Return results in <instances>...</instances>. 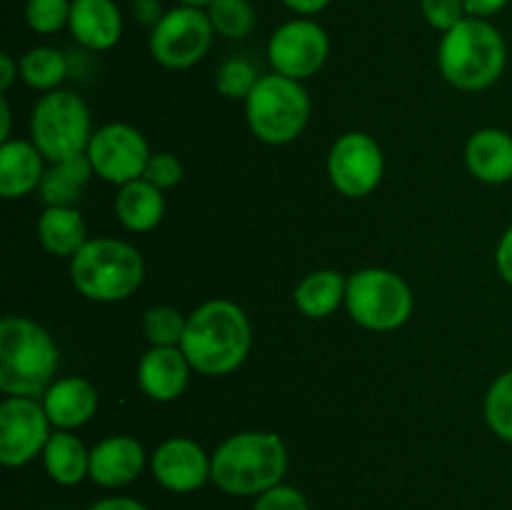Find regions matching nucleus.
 Wrapping results in <instances>:
<instances>
[{
    "label": "nucleus",
    "mask_w": 512,
    "mask_h": 510,
    "mask_svg": "<svg viewBox=\"0 0 512 510\" xmlns=\"http://www.w3.org/2000/svg\"><path fill=\"white\" fill-rule=\"evenodd\" d=\"M253 330L243 308L230 300H208L188 315L180 350L190 368L218 378L233 373L248 358Z\"/></svg>",
    "instance_id": "nucleus-1"
},
{
    "label": "nucleus",
    "mask_w": 512,
    "mask_h": 510,
    "mask_svg": "<svg viewBox=\"0 0 512 510\" xmlns=\"http://www.w3.org/2000/svg\"><path fill=\"white\" fill-rule=\"evenodd\" d=\"M288 450L280 435L245 430L230 435L213 453V483L228 495H263L283 483Z\"/></svg>",
    "instance_id": "nucleus-2"
},
{
    "label": "nucleus",
    "mask_w": 512,
    "mask_h": 510,
    "mask_svg": "<svg viewBox=\"0 0 512 510\" xmlns=\"http://www.w3.org/2000/svg\"><path fill=\"white\" fill-rule=\"evenodd\" d=\"M60 353L48 330L23 315L0 323V390L15 398H38L53 385Z\"/></svg>",
    "instance_id": "nucleus-3"
},
{
    "label": "nucleus",
    "mask_w": 512,
    "mask_h": 510,
    "mask_svg": "<svg viewBox=\"0 0 512 510\" xmlns=\"http://www.w3.org/2000/svg\"><path fill=\"white\" fill-rule=\"evenodd\" d=\"M508 45L500 30L483 18H465L443 35L438 65L443 78L460 90H485L503 75Z\"/></svg>",
    "instance_id": "nucleus-4"
},
{
    "label": "nucleus",
    "mask_w": 512,
    "mask_h": 510,
    "mask_svg": "<svg viewBox=\"0 0 512 510\" xmlns=\"http://www.w3.org/2000/svg\"><path fill=\"white\" fill-rule=\"evenodd\" d=\"M143 278V255L125 240H88L70 258V280H73L75 290L98 303L130 298L143 285Z\"/></svg>",
    "instance_id": "nucleus-5"
},
{
    "label": "nucleus",
    "mask_w": 512,
    "mask_h": 510,
    "mask_svg": "<svg viewBox=\"0 0 512 510\" xmlns=\"http://www.w3.org/2000/svg\"><path fill=\"white\" fill-rule=\"evenodd\" d=\"M245 115L253 135L263 143H293L310 120V98L300 80L280 73L260 75L258 85L245 100Z\"/></svg>",
    "instance_id": "nucleus-6"
},
{
    "label": "nucleus",
    "mask_w": 512,
    "mask_h": 510,
    "mask_svg": "<svg viewBox=\"0 0 512 510\" xmlns=\"http://www.w3.org/2000/svg\"><path fill=\"white\" fill-rule=\"evenodd\" d=\"M93 138L90 110L73 90H50L35 103L30 115V143L43 153L45 160L83 155Z\"/></svg>",
    "instance_id": "nucleus-7"
},
{
    "label": "nucleus",
    "mask_w": 512,
    "mask_h": 510,
    "mask_svg": "<svg viewBox=\"0 0 512 510\" xmlns=\"http://www.w3.org/2000/svg\"><path fill=\"white\" fill-rule=\"evenodd\" d=\"M345 308L363 328L388 333L408 323L413 313V293L393 270L365 268L348 278Z\"/></svg>",
    "instance_id": "nucleus-8"
},
{
    "label": "nucleus",
    "mask_w": 512,
    "mask_h": 510,
    "mask_svg": "<svg viewBox=\"0 0 512 510\" xmlns=\"http://www.w3.org/2000/svg\"><path fill=\"white\" fill-rule=\"evenodd\" d=\"M215 38L213 23L203 8L178 5L150 30L148 48L155 63L170 70L193 68L205 58Z\"/></svg>",
    "instance_id": "nucleus-9"
},
{
    "label": "nucleus",
    "mask_w": 512,
    "mask_h": 510,
    "mask_svg": "<svg viewBox=\"0 0 512 510\" xmlns=\"http://www.w3.org/2000/svg\"><path fill=\"white\" fill-rule=\"evenodd\" d=\"M50 418L35 398H8L0 403V463L23 468L43 455L50 440Z\"/></svg>",
    "instance_id": "nucleus-10"
},
{
    "label": "nucleus",
    "mask_w": 512,
    "mask_h": 510,
    "mask_svg": "<svg viewBox=\"0 0 512 510\" xmlns=\"http://www.w3.org/2000/svg\"><path fill=\"white\" fill-rule=\"evenodd\" d=\"M85 155H88L95 175L108 183L125 185L143 178L153 153L138 128L125 123H108L95 130Z\"/></svg>",
    "instance_id": "nucleus-11"
},
{
    "label": "nucleus",
    "mask_w": 512,
    "mask_h": 510,
    "mask_svg": "<svg viewBox=\"0 0 512 510\" xmlns=\"http://www.w3.org/2000/svg\"><path fill=\"white\" fill-rule=\"evenodd\" d=\"M330 55V38L315 20L295 18L280 25L268 40V60L275 73L293 80L313 78Z\"/></svg>",
    "instance_id": "nucleus-12"
},
{
    "label": "nucleus",
    "mask_w": 512,
    "mask_h": 510,
    "mask_svg": "<svg viewBox=\"0 0 512 510\" xmlns=\"http://www.w3.org/2000/svg\"><path fill=\"white\" fill-rule=\"evenodd\" d=\"M385 160L380 145L368 133H345L328 153V175L345 198H365L383 180Z\"/></svg>",
    "instance_id": "nucleus-13"
},
{
    "label": "nucleus",
    "mask_w": 512,
    "mask_h": 510,
    "mask_svg": "<svg viewBox=\"0 0 512 510\" xmlns=\"http://www.w3.org/2000/svg\"><path fill=\"white\" fill-rule=\"evenodd\" d=\"M153 478L170 493H195L213 480V458L190 438H170L150 458Z\"/></svg>",
    "instance_id": "nucleus-14"
},
{
    "label": "nucleus",
    "mask_w": 512,
    "mask_h": 510,
    "mask_svg": "<svg viewBox=\"0 0 512 510\" xmlns=\"http://www.w3.org/2000/svg\"><path fill=\"white\" fill-rule=\"evenodd\" d=\"M145 468V448L133 435H110L90 450V480L118 490L138 480Z\"/></svg>",
    "instance_id": "nucleus-15"
},
{
    "label": "nucleus",
    "mask_w": 512,
    "mask_h": 510,
    "mask_svg": "<svg viewBox=\"0 0 512 510\" xmlns=\"http://www.w3.org/2000/svg\"><path fill=\"white\" fill-rule=\"evenodd\" d=\"M190 363L180 345H153L140 358L138 383L148 398L170 403L188 388Z\"/></svg>",
    "instance_id": "nucleus-16"
},
{
    "label": "nucleus",
    "mask_w": 512,
    "mask_h": 510,
    "mask_svg": "<svg viewBox=\"0 0 512 510\" xmlns=\"http://www.w3.org/2000/svg\"><path fill=\"white\" fill-rule=\"evenodd\" d=\"M68 28L83 48L110 50L123 35V15L115 0H73Z\"/></svg>",
    "instance_id": "nucleus-17"
},
{
    "label": "nucleus",
    "mask_w": 512,
    "mask_h": 510,
    "mask_svg": "<svg viewBox=\"0 0 512 510\" xmlns=\"http://www.w3.org/2000/svg\"><path fill=\"white\" fill-rule=\"evenodd\" d=\"M43 408L58 430H75L98 410V390L85 378L53 380L43 395Z\"/></svg>",
    "instance_id": "nucleus-18"
},
{
    "label": "nucleus",
    "mask_w": 512,
    "mask_h": 510,
    "mask_svg": "<svg viewBox=\"0 0 512 510\" xmlns=\"http://www.w3.org/2000/svg\"><path fill=\"white\" fill-rule=\"evenodd\" d=\"M465 163L480 183H508L512 180V135L498 128L478 130L465 145Z\"/></svg>",
    "instance_id": "nucleus-19"
},
{
    "label": "nucleus",
    "mask_w": 512,
    "mask_h": 510,
    "mask_svg": "<svg viewBox=\"0 0 512 510\" xmlns=\"http://www.w3.org/2000/svg\"><path fill=\"white\" fill-rule=\"evenodd\" d=\"M43 153L28 140H5L0 145V195L8 200L23 198L40 188L45 168Z\"/></svg>",
    "instance_id": "nucleus-20"
},
{
    "label": "nucleus",
    "mask_w": 512,
    "mask_h": 510,
    "mask_svg": "<svg viewBox=\"0 0 512 510\" xmlns=\"http://www.w3.org/2000/svg\"><path fill=\"white\" fill-rule=\"evenodd\" d=\"M165 200L163 190L155 188L145 178L133 180V183L120 185L115 195V215L120 223L133 233H148L163 220Z\"/></svg>",
    "instance_id": "nucleus-21"
},
{
    "label": "nucleus",
    "mask_w": 512,
    "mask_h": 510,
    "mask_svg": "<svg viewBox=\"0 0 512 510\" xmlns=\"http://www.w3.org/2000/svg\"><path fill=\"white\" fill-rule=\"evenodd\" d=\"M38 240L50 255L73 258L88 243L80 210L73 205H48L38 220Z\"/></svg>",
    "instance_id": "nucleus-22"
},
{
    "label": "nucleus",
    "mask_w": 512,
    "mask_h": 510,
    "mask_svg": "<svg viewBox=\"0 0 512 510\" xmlns=\"http://www.w3.org/2000/svg\"><path fill=\"white\" fill-rule=\"evenodd\" d=\"M43 465L50 480L58 485H78L90 478V450L70 430H58L45 445Z\"/></svg>",
    "instance_id": "nucleus-23"
},
{
    "label": "nucleus",
    "mask_w": 512,
    "mask_h": 510,
    "mask_svg": "<svg viewBox=\"0 0 512 510\" xmlns=\"http://www.w3.org/2000/svg\"><path fill=\"white\" fill-rule=\"evenodd\" d=\"M93 175L95 170L85 153L50 163L43 180H40V198H43L45 205H73L75 208V203L83 198L85 185Z\"/></svg>",
    "instance_id": "nucleus-24"
},
{
    "label": "nucleus",
    "mask_w": 512,
    "mask_h": 510,
    "mask_svg": "<svg viewBox=\"0 0 512 510\" xmlns=\"http://www.w3.org/2000/svg\"><path fill=\"white\" fill-rule=\"evenodd\" d=\"M345 290H348V280L338 270H315L300 280L293 298L300 313L320 320L333 315L340 303H345Z\"/></svg>",
    "instance_id": "nucleus-25"
},
{
    "label": "nucleus",
    "mask_w": 512,
    "mask_h": 510,
    "mask_svg": "<svg viewBox=\"0 0 512 510\" xmlns=\"http://www.w3.org/2000/svg\"><path fill=\"white\" fill-rule=\"evenodd\" d=\"M20 78L35 90H58V85L63 83L65 75H68V60L60 53L58 48H50V45H38V48H30L28 53L20 58Z\"/></svg>",
    "instance_id": "nucleus-26"
},
{
    "label": "nucleus",
    "mask_w": 512,
    "mask_h": 510,
    "mask_svg": "<svg viewBox=\"0 0 512 510\" xmlns=\"http://www.w3.org/2000/svg\"><path fill=\"white\" fill-rule=\"evenodd\" d=\"M205 13L213 23L215 35L228 40L245 38L255 28V8L250 0H213Z\"/></svg>",
    "instance_id": "nucleus-27"
},
{
    "label": "nucleus",
    "mask_w": 512,
    "mask_h": 510,
    "mask_svg": "<svg viewBox=\"0 0 512 510\" xmlns=\"http://www.w3.org/2000/svg\"><path fill=\"white\" fill-rule=\"evenodd\" d=\"M485 420L498 438L512 443V370L490 385L485 395Z\"/></svg>",
    "instance_id": "nucleus-28"
},
{
    "label": "nucleus",
    "mask_w": 512,
    "mask_h": 510,
    "mask_svg": "<svg viewBox=\"0 0 512 510\" xmlns=\"http://www.w3.org/2000/svg\"><path fill=\"white\" fill-rule=\"evenodd\" d=\"M185 323L188 318H183L180 310L170 308V305H158V308H150L143 318L145 338L150 340V345H180Z\"/></svg>",
    "instance_id": "nucleus-29"
},
{
    "label": "nucleus",
    "mask_w": 512,
    "mask_h": 510,
    "mask_svg": "<svg viewBox=\"0 0 512 510\" xmlns=\"http://www.w3.org/2000/svg\"><path fill=\"white\" fill-rule=\"evenodd\" d=\"M70 8H73V0H28L25 23L33 33H60L70 23Z\"/></svg>",
    "instance_id": "nucleus-30"
},
{
    "label": "nucleus",
    "mask_w": 512,
    "mask_h": 510,
    "mask_svg": "<svg viewBox=\"0 0 512 510\" xmlns=\"http://www.w3.org/2000/svg\"><path fill=\"white\" fill-rule=\"evenodd\" d=\"M258 80L260 75L255 73V68L248 63V60L230 58L218 68V75H215V88L220 90V95H225V98L230 100H248V95L253 93Z\"/></svg>",
    "instance_id": "nucleus-31"
},
{
    "label": "nucleus",
    "mask_w": 512,
    "mask_h": 510,
    "mask_svg": "<svg viewBox=\"0 0 512 510\" xmlns=\"http://www.w3.org/2000/svg\"><path fill=\"white\" fill-rule=\"evenodd\" d=\"M420 13L435 30H443V33L468 18L463 0H420Z\"/></svg>",
    "instance_id": "nucleus-32"
},
{
    "label": "nucleus",
    "mask_w": 512,
    "mask_h": 510,
    "mask_svg": "<svg viewBox=\"0 0 512 510\" xmlns=\"http://www.w3.org/2000/svg\"><path fill=\"white\" fill-rule=\"evenodd\" d=\"M143 178L160 190L175 188L183 180V165L173 153H155L150 155Z\"/></svg>",
    "instance_id": "nucleus-33"
},
{
    "label": "nucleus",
    "mask_w": 512,
    "mask_h": 510,
    "mask_svg": "<svg viewBox=\"0 0 512 510\" xmlns=\"http://www.w3.org/2000/svg\"><path fill=\"white\" fill-rule=\"evenodd\" d=\"M253 510H310V505L298 488L280 483L258 495Z\"/></svg>",
    "instance_id": "nucleus-34"
},
{
    "label": "nucleus",
    "mask_w": 512,
    "mask_h": 510,
    "mask_svg": "<svg viewBox=\"0 0 512 510\" xmlns=\"http://www.w3.org/2000/svg\"><path fill=\"white\" fill-rule=\"evenodd\" d=\"M495 263H498V270L500 275H503V280H508L512 285V225L505 230L503 238H500L498 253H495Z\"/></svg>",
    "instance_id": "nucleus-35"
},
{
    "label": "nucleus",
    "mask_w": 512,
    "mask_h": 510,
    "mask_svg": "<svg viewBox=\"0 0 512 510\" xmlns=\"http://www.w3.org/2000/svg\"><path fill=\"white\" fill-rule=\"evenodd\" d=\"M88 510H150L148 505L140 503V500L128 498V495H110V498L98 500V503L90 505Z\"/></svg>",
    "instance_id": "nucleus-36"
},
{
    "label": "nucleus",
    "mask_w": 512,
    "mask_h": 510,
    "mask_svg": "<svg viewBox=\"0 0 512 510\" xmlns=\"http://www.w3.org/2000/svg\"><path fill=\"white\" fill-rule=\"evenodd\" d=\"M465 10H468L470 18H483L488 20L490 15L500 13L510 0H463Z\"/></svg>",
    "instance_id": "nucleus-37"
},
{
    "label": "nucleus",
    "mask_w": 512,
    "mask_h": 510,
    "mask_svg": "<svg viewBox=\"0 0 512 510\" xmlns=\"http://www.w3.org/2000/svg\"><path fill=\"white\" fill-rule=\"evenodd\" d=\"M163 15L165 13L160 10L158 0H140V3H135V18H138L143 25H150V30L160 23Z\"/></svg>",
    "instance_id": "nucleus-38"
},
{
    "label": "nucleus",
    "mask_w": 512,
    "mask_h": 510,
    "mask_svg": "<svg viewBox=\"0 0 512 510\" xmlns=\"http://www.w3.org/2000/svg\"><path fill=\"white\" fill-rule=\"evenodd\" d=\"M283 5L298 15H315L328 8L330 0H283Z\"/></svg>",
    "instance_id": "nucleus-39"
},
{
    "label": "nucleus",
    "mask_w": 512,
    "mask_h": 510,
    "mask_svg": "<svg viewBox=\"0 0 512 510\" xmlns=\"http://www.w3.org/2000/svg\"><path fill=\"white\" fill-rule=\"evenodd\" d=\"M18 73H20V65H15L13 55L8 53L0 55V90H8Z\"/></svg>",
    "instance_id": "nucleus-40"
},
{
    "label": "nucleus",
    "mask_w": 512,
    "mask_h": 510,
    "mask_svg": "<svg viewBox=\"0 0 512 510\" xmlns=\"http://www.w3.org/2000/svg\"><path fill=\"white\" fill-rule=\"evenodd\" d=\"M0 140H10V105L8 98H0Z\"/></svg>",
    "instance_id": "nucleus-41"
},
{
    "label": "nucleus",
    "mask_w": 512,
    "mask_h": 510,
    "mask_svg": "<svg viewBox=\"0 0 512 510\" xmlns=\"http://www.w3.org/2000/svg\"><path fill=\"white\" fill-rule=\"evenodd\" d=\"M213 0H180V5H193V8H208Z\"/></svg>",
    "instance_id": "nucleus-42"
},
{
    "label": "nucleus",
    "mask_w": 512,
    "mask_h": 510,
    "mask_svg": "<svg viewBox=\"0 0 512 510\" xmlns=\"http://www.w3.org/2000/svg\"><path fill=\"white\" fill-rule=\"evenodd\" d=\"M133 3H140V0H133Z\"/></svg>",
    "instance_id": "nucleus-43"
}]
</instances>
